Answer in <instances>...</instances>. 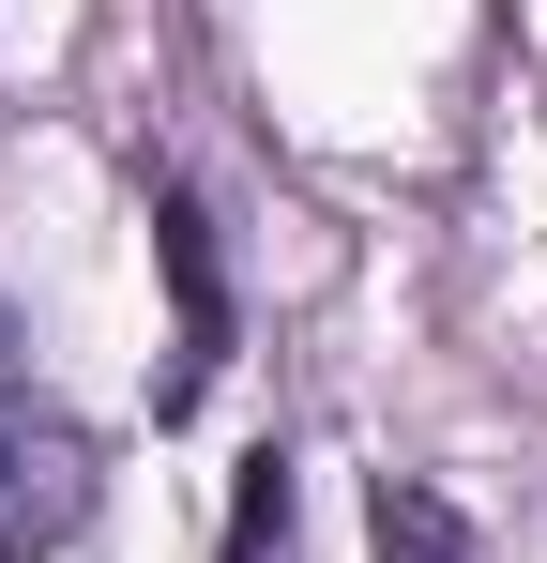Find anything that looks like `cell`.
Wrapping results in <instances>:
<instances>
[{
  "label": "cell",
  "instance_id": "cell-1",
  "mask_svg": "<svg viewBox=\"0 0 547 563\" xmlns=\"http://www.w3.org/2000/svg\"><path fill=\"white\" fill-rule=\"evenodd\" d=\"M153 275H168V380H153V427H182L198 396H213V366H228V275H213V213L198 198H153Z\"/></svg>",
  "mask_w": 547,
  "mask_h": 563
},
{
  "label": "cell",
  "instance_id": "cell-2",
  "mask_svg": "<svg viewBox=\"0 0 547 563\" xmlns=\"http://www.w3.org/2000/svg\"><path fill=\"white\" fill-rule=\"evenodd\" d=\"M77 518H91V442L62 411H0V563L62 549Z\"/></svg>",
  "mask_w": 547,
  "mask_h": 563
},
{
  "label": "cell",
  "instance_id": "cell-3",
  "mask_svg": "<svg viewBox=\"0 0 547 563\" xmlns=\"http://www.w3.org/2000/svg\"><path fill=\"white\" fill-rule=\"evenodd\" d=\"M365 549H380V563H471V518H456L426 472H380V503H365Z\"/></svg>",
  "mask_w": 547,
  "mask_h": 563
},
{
  "label": "cell",
  "instance_id": "cell-4",
  "mask_svg": "<svg viewBox=\"0 0 547 563\" xmlns=\"http://www.w3.org/2000/svg\"><path fill=\"white\" fill-rule=\"evenodd\" d=\"M213 563H289V457H274V442L244 457V487H228V549Z\"/></svg>",
  "mask_w": 547,
  "mask_h": 563
}]
</instances>
